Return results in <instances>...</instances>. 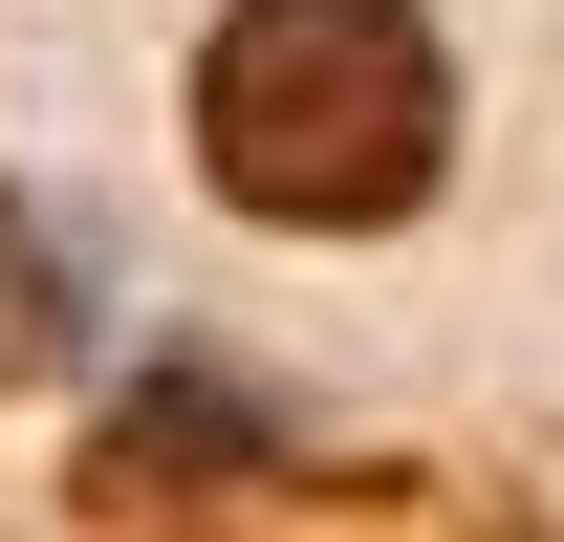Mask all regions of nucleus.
<instances>
[{
    "label": "nucleus",
    "instance_id": "obj_1",
    "mask_svg": "<svg viewBox=\"0 0 564 542\" xmlns=\"http://www.w3.org/2000/svg\"><path fill=\"white\" fill-rule=\"evenodd\" d=\"M196 174L261 239H391L456 174V44L413 0H239L196 44Z\"/></svg>",
    "mask_w": 564,
    "mask_h": 542
},
{
    "label": "nucleus",
    "instance_id": "obj_2",
    "mask_svg": "<svg viewBox=\"0 0 564 542\" xmlns=\"http://www.w3.org/2000/svg\"><path fill=\"white\" fill-rule=\"evenodd\" d=\"M66 347H87V261L44 196H0V369H66Z\"/></svg>",
    "mask_w": 564,
    "mask_h": 542
}]
</instances>
